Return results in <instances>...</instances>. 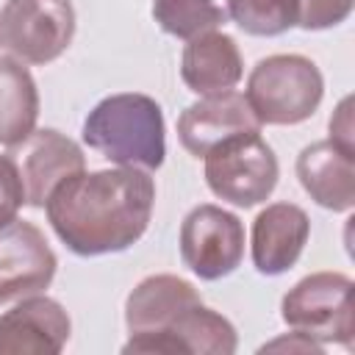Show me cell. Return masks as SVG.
Wrapping results in <instances>:
<instances>
[{
    "label": "cell",
    "mask_w": 355,
    "mask_h": 355,
    "mask_svg": "<svg viewBox=\"0 0 355 355\" xmlns=\"http://www.w3.org/2000/svg\"><path fill=\"white\" fill-rule=\"evenodd\" d=\"M244 75L241 50L233 36L208 31L183 47L180 55V78L194 94H219L230 92Z\"/></svg>",
    "instance_id": "obj_15"
},
{
    "label": "cell",
    "mask_w": 355,
    "mask_h": 355,
    "mask_svg": "<svg viewBox=\"0 0 355 355\" xmlns=\"http://www.w3.org/2000/svg\"><path fill=\"white\" fill-rule=\"evenodd\" d=\"M258 130L261 122L255 119L247 97L233 89L219 94H205L178 116V139L183 150L191 153L194 158H202L216 144L239 133H258Z\"/></svg>",
    "instance_id": "obj_12"
},
{
    "label": "cell",
    "mask_w": 355,
    "mask_h": 355,
    "mask_svg": "<svg viewBox=\"0 0 355 355\" xmlns=\"http://www.w3.org/2000/svg\"><path fill=\"white\" fill-rule=\"evenodd\" d=\"M355 0H300V28L324 31L341 25L352 14Z\"/></svg>",
    "instance_id": "obj_20"
},
{
    "label": "cell",
    "mask_w": 355,
    "mask_h": 355,
    "mask_svg": "<svg viewBox=\"0 0 355 355\" xmlns=\"http://www.w3.org/2000/svg\"><path fill=\"white\" fill-rule=\"evenodd\" d=\"M8 155L14 158V164L22 175L25 205H31V208H44L50 191L64 178L86 169V158H83L80 147L69 136H64L53 128L33 130L28 139L14 144Z\"/></svg>",
    "instance_id": "obj_10"
},
{
    "label": "cell",
    "mask_w": 355,
    "mask_h": 355,
    "mask_svg": "<svg viewBox=\"0 0 355 355\" xmlns=\"http://www.w3.org/2000/svg\"><path fill=\"white\" fill-rule=\"evenodd\" d=\"M155 180L147 169L119 166L75 172L47 197L44 211L55 236L75 255H108L133 247L153 216Z\"/></svg>",
    "instance_id": "obj_1"
},
{
    "label": "cell",
    "mask_w": 355,
    "mask_h": 355,
    "mask_svg": "<svg viewBox=\"0 0 355 355\" xmlns=\"http://www.w3.org/2000/svg\"><path fill=\"white\" fill-rule=\"evenodd\" d=\"M202 161L208 189L219 200L239 208H252L269 200L280 178L277 155L261 136V130L239 133L216 144L211 153L202 155Z\"/></svg>",
    "instance_id": "obj_5"
},
{
    "label": "cell",
    "mask_w": 355,
    "mask_h": 355,
    "mask_svg": "<svg viewBox=\"0 0 355 355\" xmlns=\"http://www.w3.org/2000/svg\"><path fill=\"white\" fill-rule=\"evenodd\" d=\"M239 344L230 319L214 308L191 305L161 333H130L122 344L125 355H233Z\"/></svg>",
    "instance_id": "obj_8"
},
{
    "label": "cell",
    "mask_w": 355,
    "mask_h": 355,
    "mask_svg": "<svg viewBox=\"0 0 355 355\" xmlns=\"http://www.w3.org/2000/svg\"><path fill=\"white\" fill-rule=\"evenodd\" d=\"M75 36L69 0H6L0 8V47L22 64H50Z\"/></svg>",
    "instance_id": "obj_6"
},
{
    "label": "cell",
    "mask_w": 355,
    "mask_h": 355,
    "mask_svg": "<svg viewBox=\"0 0 355 355\" xmlns=\"http://www.w3.org/2000/svg\"><path fill=\"white\" fill-rule=\"evenodd\" d=\"M39 89L28 67L17 58H0V144L14 147L36 130Z\"/></svg>",
    "instance_id": "obj_17"
},
{
    "label": "cell",
    "mask_w": 355,
    "mask_h": 355,
    "mask_svg": "<svg viewBox=\"0 0 355 355\" xmlns=\"http://www.w3.org/2000/svg\"><path fill=\"white\" fill-rule=\"evenodd\" d=\"M330 141L338 147L355 153V136H352V97H344L338 108L330 116Z\"/></svg>",
    "instance_id": "obj_22"
},
{
    "label": "cell",
    "mask_w": 355,
    "mask_h": 355,
    "mask_svg": "<svg viewBox=\"0 0 355 355\" xmlns=\"http://www.w3.org/2000/svg\"><path fill=\"white\" fill-rule=\"evenodd\" d=\"M83 141L119 166L158 169L166 155L164 111L141 92L103 97L83 119Z\"/></svg>",
    "instance_id": "obj_2"
},
{
    "label": "cell",
    "mask_w": 355,
    "mask_h": 355,
    "mask_svg": "<svg viewBox=\"0 0 355 355\" xmlns=\"http://www.w3.org/2000/svg\"><path fill=\"white\" fill-rule=\"evenodd\" d=\"M324 78L319 67L300 53L261 58L247 78V103L261 125H300L322 103Z\"/></svg>",
    "instance_id": "obj_3"
},
{
    "label": "cell",
    "mask_w": 355,
    "mask_h": 355,
    "mask_svg": "<svg viewBox=\"0 0 355 355\" xmlns=\"http://www.w3.org/2000/svg\"><path fill=\"white\" fill-rule=\"evenodd\" d=\"M297 178L311 200L327 211H352L355 205V153L330 139L302 147Z\"/></svg>",
    "instance_id": "obj_14"
},
{
    "label": "cell",
    "mask_w": 355,
    "mask_h": 355,
    "mask_svg": "<svg viewBox=\"0 0 355 355\" xmlns=\"http://www.w3.org/2000/svg\"><path fill=\"white\" fill-rule=\"evenodd\" d=\"M180 258L200 280L227 277L244 258L241 219L211 202L194 205L180 225Z\"/></svg>",
    "instance_id": "obj_7"
},
{
    "label": "cell",
    "mask_w": 355,
    "mask_h": 355,
    "mask_svg": "<svg viewBox=\"0 0 355 355\" xmlns=\"http://www.w3.org/2000/svg\"><path fill=\"white\" fill-rule=\"evenodd\" d=\"M283 347L300 349V352H322V344H319V341H313V338H308V336H302V333H297V330H294L291 336H283V338H275V341L263 344L261 352H266V349H283Z\"/></svg>",
    "instance_id": "obj_23"
},
{
    "label": "cell",
    "mask_w": 355,
    "mask_h": 355,
    "mask_svg": "<svg viewBox=\"0 0 355 355\" xmlns=\"http://www.w3.org/2000/svg\"><path fill=\"white\" fill-rule=\"evenodd\" d=\"M280 316L291 330L319 344H341L352 349V280L341 272H313L283 294Z\"/></svg>",
    "instance_id": "obj_4"
},
{
    "label": "cell",
    "mask_w": 355,
    "mask_h": 355,
    "mask_svg": "<svg viewBox=\"0 0 355 355\" xmlns=\"http://www.w3.org/2000/svg\"><path fill=\"white\" fill-rule=\"evenodd\" d=\"M227 8L250 36H280L300 22V0H227Z\"/></svg>",
    "instance_id": "obj_19"
},
{
    "label": "cell",
    "mask_w": 355,
    "mask_h": 355,
    "mask_svg": "<svg viewBox=\"0 0 355 355\" xmlns=\"http://www.w3.org/2000/svg\"><path fill=\"white\" fill-rule=\"evenodd\" d=\"M58 258L44 233L25 219L0 225V305L42 294L55 277Z\"/></svg>",
    "instance_id": "obj_9"
},
{
    "label": "cell",
    "mask_w": 355,
    "mask_h": 355,
    "mask_svg": "<svg viewBox=\"0 0 355 355\" xmlns=\"http://www.w3.org/2000/svg\"><path fill=\"white\" fill-rule=\"evenodd\" d=\"M311 236L308 214L294 202H272L252 219L250 250L252 263L261 275H283L288 272Z\"/></svg>",
    "instance_id": "obj_13"
},
{
    "label": "cell",
    "mask_w": 355,
    "mask_h": 355,
    "mask_svg": "<svg viewBox=\"0 0 355 355\" xmlns=\"http://www.w3.org/2000/svg\"><path fill=\"white\" fill-rule=\"evenodd\" d=\"M200 291L178 275H150L125 300V324L130 333H161L183 311L200 305Z\"/></svg>",
    "instance_id": "obj_16"
},
{
    "label": "cell",
    "mask_w": 355,
    "mask_h": 355,
    "mask_svg": "<svg viewBox=\"0 0 355 355\" xmlns=\"http://www.w3.org/2000/svg\"><path fill=\"white\" fill-rule=\"evenodd\" d=\"M72 333L67 308L50 297H22L0 313V355H58Z\"/></svg>",
    "instance_id": "obj_11"
},
{
    "label": "cell",
    "mask_w": 355,
    "mask_h": 355,
    "mask_svg": "<svg viewBox=\"0 0 355 355\" xmlns=\"http://www.w3.org/2000/svg\"><path fill=\"white\" fill-rule=\"evenodd\" d=\"M153 17L164 33L189 42L222 28L230 19V8L227 0H153Z\"/></svg>",
    "instance_id": "obj_18"
},
{
    "label": "cell",
    "mask_w": 355,
    "mask_h": 355,
    "mask_svg": "<svg viewBox=\"0 0 355 355\" xmlns=\"http://www.w3.org/2000/svg\"><path fill=\"white\" fill-rule=\"evenodd\" d=\"M25 205L22 175L11 155H0V225L17 219V211Z\"/></svg>",
    "instance_id": "obj_21"
}]
</instances>
